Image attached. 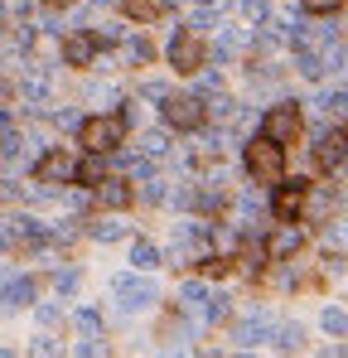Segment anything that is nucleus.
I'll return each instance as SVG.
<instances>
[{
  "mask_svg": "<svg viewBox=\"0 0 348 358\" xmlns=\"http://www.w3.org/2000/svg\"><path fill=\"white\" fill-rule=\"evenodd\" d=\"M126 131H131V112L87 117L82 126H78V145H82V150H97V155H112V150H121Z\"/></svg>",
  "mask_w": 348,
  "mask_h": 358,
  "instance_id": "obj_1",
  "label": "nucleus"
},
{
  "mask_svg": "<svg viewBox=\"0 0 348 358\" xmlns=\"http://www.w3.org/2000/svg\"><path fill=\"white\" fill-rule=\"evenodd\" d=\"M242 160H247V170L261 179V184H276V179L286 175V145H281V141H271V136H256V141H247Z\"/></svg>",
  "mask_w": 348,
  "mask_h": 358,
  "instance_id": "obj_2",
  "label": "nucleus"
},
{
  "mask_svg": "<svg viewBox=\"0 0 348 358\" xmlns=\"http://www.w3.org/2000/svg\"><path fill=\"white\" fill-rule=\"evenodd\" d=\"M261 136H271V141H281V145H295L300 136H305V117L295 112V102H281V107H271L266 117H261Z\"/></svg>",
  "mask_w": 348,
  "mask_h": 358,
  "instance_id": "obj_3",
  "label": "nucleus"
},
{
  "mask_svg": "<svg viewBox=\"0 0 348 358\" xmlns=\"http://www.w3.org/2000/svg\"><path fill=\"white\" fill-rule=\"evenodd\" d=\"M82 179V165L68 155V150H49L39 165H34V184H44V189H54V184H78Z\"/></svg>",
  "mask_w": 348,
  "mask_h": 358,
  "instance_id": "obj_4",
  "label": "nucleus"
},
{
  "mask_svg": "<svg viewBox=\"0 0 348 358\" xmlns=\"http://www.w3.org/2000/svg\"><path fill=\"white\" fill-rule=\"evenodd\" d=\"M170 63L179 73H198L203 63H208V44H203V34L198 29H179L170 44Z\"/></svg>",
  "mask_w": 348,
  "mask_h": 358,
  "instance_id": "obj_5",
  "label": "nucleus"
},
{
  "mask_svg": "<svg viewBox=\"0 0 348 358\" xmlns=\"http://www.w3.org/2000/svg\"><path fill=\"white\" fill-rule=\"evenodd\" d=\"M165 121H170L174 131H198L203 121H208V107H203V97H174V92H165Z\"/></svg>",
  "mask_w": 348,
  "mask_h": 358,
  "instance_id": "obj_6",
  "label": "nucleus"
},
{
  "mask_svg": "<svg viewBox=\"0 0 348 358\" xmlns=\"http://www.w3.org/2000/svg\"><path fill=\"white\" fill-rule=\"evenodd\" d=\"M305 194H310L305 179H295V184H281V189H276V199H271L276 223H300V218H305Z\"/></svg>",
  "mask_w": 348,
  "mask_h": 358,
  "instance_id": "obj_7",
  "label": "nucleus"
},
{
  "mask_svg": "<svg viewBox=\"0 0 348 358\" xmlns=\"http://www.w3.org/2000/svg\"><path fill=\"white\" fill-rule=\"evenodd\" d=\"M97 54H102V44H97L92 29H73V34L63 39V63H68V68H92Z\"/></svg>",
  "mask_w": 348,
  "mask_h": 358,
  "instance_id": "obj_8",
  "label": "nucleus"
},
{
  "mask_svg": "<svg viewBox=\"0 0 348 358\" xmlns=\"http://www.w3.org/2000/svg\"><path fill=\"white\" fill-rule=\"evenodd\" d=\"M314 160H319V170H339L348 160V131H324L314 145Z\"/></svg>",
  "mask_w": 348,
  "mask_h": 358,
  "instance_id": "obj_9",
  "label": "nucleus"
},
{
  "mask_svg": "<svg viewBox=\"0 0 348 358\" xmlns=\"http://www.w3.org/2000/svg\"><path fill=\"white\" fill-rule=\"evenodd\" d=\"M97 203H102V208H112V213L131 208V203H136L131 179H102V184H97Z\"/></svg>",
  "mask_w": 348,
  "mask_h": 358,
  "instance_id": "obj_10",
  "label": "nucleus"
},
{
  "mask_svg": "<svg viewBox=\"0 0 348 358\" xmlns=\"http://www.w3.org/2000/svg\"><path fill=\"white\" fill-rule=\"evenodd\" d=\"M300 247H305V233H300L295 223H286V228H281L276 238L266 242V257H271V262H286V257H295Z\"/></svg>",
  "mask_w": 348,
  "mask_h": 358,
  "instance_id": "obj_11",
  "label": "nucleus"
},
{
  "mask_svg": "<svg viewBox=\"0 0 348 358\" xmlns=\"http://www.w3.org/2000/svg\"><path fill=\"white\" fill-rule=\"evenodd\" d=\"M116 291H121V305H126V310H136V305H150V300H155V286H150V281H126V276H121V281H116Z\"/></svg>",
  "mask_w": 348,
  "mask_h": 358,
  "instance_id": "obj_12",
  "label": "nucleus"
},
{
  "mask_svg": "<svg viewBox=\"0 0 348 358\" xmlns=\"http://www.w3.org/2000/svg\"><path fill=\"white\" fill-rule=\"evenodd\" d=\"M329 213H334V194H329V189H310V194H305V218H310V223H324Z\"/></svg>",
  "mask_w": 348,
  "mask_h": 358,
  "instance_id": "obj_13",
  "label": "nucleus"
},
{
  "mask_svg": "<svg viewBox=\"0 0 348 358\" xmlns=\"http://www.w3.org/2000/svg\"><path fill=\"white\" fill-rule=\"evenodd\" d=\"M29 300H34V281H29V276H24V281H10V286L0 291V305H5V310H15V305H29Z\"/></svg>",
  "mask_w": 348,
  "mask_h": 358,
  "instance_id": "obj_14",
  "label": "nucleus"
},
{
  "mask_svg": "<svg viewBox=\"0 0 348 358\" xmlns=\"http://www.w3.org/2000/svg\"><path fill=\"white\" fill-rule=\"evenodd\" d=\"M165 10H170L165 0H126V15H131V20H140V24H150V20H160Z\"/></svg>",
  "mask_w": 348,
  "mask_h": 358,
  "instance_id": "obj_15",
  "label": "nucleus"
},
{
  "mask_svg": "<svg viewBox=\"0 0 348 358\" xmlns=\"http://www.w3.org/2000/svg\"><path fill=\"white\" fill-rule=\"evenodd\" d=\"M266 334H271V324H266V320H247V324H237V344H247V349H252V344H261Z\"/></svg>",
  "mask_w": 348,
  "mask_h": 358,
  "instance_id": "obj_16",
  "label": "nucleus"
},
{
  "mask_svg": "<svg viewBox=\"0 0 348 358\" xmlns=\"http://www.w3.org/2000/svg\"><path fill=\"white\" fill-rule=\"evenodd\" d=\"M150 59H155L150 39H131V44H126V63H131V68H145Z\"/></svg>",
  "mask_w": 348,
  "mask_h": 358,
  "instance_id": "obj_17",
  "label": "nucleus"
},
{
  "mask_svg": "<svg viewBox=\"0 0 348 358\" xmlns=\"http://www.w3.org/2000/svg\"><path fill=\"white\" fill-rule=\"evenodd\" d=\"M102 155H97V150H87V160H82V179H78V184H92V189H97V184H102Z\"/></svg>",
  "mask_w": 348,
  "mask_h": 358,
  "instance_id": "obj_18",
  "label": "nucleus"
},
{
  "mask_svg": "<svg viewBox=\"0 0 348 358\" xmlns=\"http://www.w3.org/2000/svg\"><path fill=\"white\" fill-rule=\"evenodd\" d=\"M223 203H228V194H223V189H213V184H208V189H198V208H203V213H223Z\"/></svg>",
  "mask_w": 348,
  "mask_h": 358,
  "instance_id": "obj_19",
  "label": "nucleus"
},
{
  "mask_svg": "<svg viewBox=\"0 0 348 358\" xmlns=\"http://www.w3.org/2000/svg\"><path fill=\"white\" fill-rule=\"evenodd\" d=\"M131 262H136V271H150V266H160V252H155L150 242H136V252H131Z\"/></svg>",
  "mask_w": 348,
  "mask_h": 358,
  "instance_id": "obj_20",
  "label": "nucleus"
},
{
  "mask_svg": "<svg viewBox=\"0 0 348 358\" xmlns=\"http://www.w3.org/2000/svg\"><path fill=\"white\" fill-rule=\"evenodd\" d=\"M319 107H324L329 117H348V92H324Z\"/></svg>",
  "mask_w": 348,
  "mask_h": 358,
  "instance_id": "obj_21",
  "label": "nucleus"
},
{
  "mask_svg": "<svg viewBox=\"0 0 348 358\" xmlns=\"http://www.w3.org/2000/svg\"><path fill=\"white\" fill-rule=\"evenodd\" d=\"M300 324H286V329H276V349H300Z\"/></svg>",
  "mask_w": 348,
  "mask_h": 358,
  "instance_id": "obj_22",
  "label": "nucleus"
},
{
  "mask_svg": "<svg viewBox=\"0 0 348 358\" xmlns=\"http://www.w3.org/2000/svg\"><path fill=\"white\" fill-rule=\"evenodd\" d=\"M305 5V15H334V10H344V0H300Z\"/></svg>",
  "mask_w": 348,
  "mask_h": 358,
  "instance_id": "obj_23",
  "label": "nucleus"
},
{
  "mask_svg": "<svg viewBox=\"0 0 348 358\" xmlns=\"http://www.w3.org/2000/svg\"><path fill=\"white\" fill-rule=\"evenodd\" d=\"M324 329L329 334H348V315L344 310H324Z\"/></svg>",
  "mask_w": 348,
  "mask_h": 358,
  "instance_id": "obj_24",
  "label": "nucleus"
},
{
  "mask_svg": "<svg viewBox=\"0 0 348 358\" xmlns=\"http://www.w3.org/2000/svg\"><path fill=\"white\" fill-rule=\"evenodd\" d=\"M140 145H145V155H165V150H170V141H165L160 131H150V136H140Z\"/></svg>",
  "mask_w": 348,
  "mask_h": 358,
  "instance_id": "obj_25",
  "label": "nucleus"
},
{
  "mask_svg": "<svg viewBox=\"0 0 348 358\" xmlns=\"http://www.w3.org/2000/svg\"><path fill=\"white\" fill-rule=\"evenodd\" d=\"M78 329H82V334H97V329H102V315H97V310H78Z\"/></svg>",
  "mask_w": 348,
  "mask_h": 358,
  "instance_id": "obj_26",
  "label": "nucleus"
},
{
  "mask_svg": "<svg viewBox=\"0 0 348 358\" xmlns=\"http://www.w3.org/2000/svg\"><path fill=\"white\" fill-rule=\"evenodd\" d=\"M92 34H97V44H102V49H116V44H121V34H116L112 24H97Z\"/></svg>",
  "mask_w": 348,
  "mask_h": 358,
  "instance_id": "obj_27",
  "label": "nucleus"
},
{
  "mask_svg": "<svg viewBox=\"0 0 348 358\" xmlns=\"http://www.w3.org/2000/svg\"><path fill=\"white\" fill-rule=\"evenodd\" d=\"M92 238H102V242H116V238H121V223H92Z\"/></svg>",
  "mask_w": 348,
  "mask_h": 358,
  "instance_id": "obj_28",
  "label": "nucleus"
},
{
  "mask_svg": "<svg viewBox=\"0 0 348 358\" xmlns=\"http://www.w3.org/2000/svg\"><path fill=\"white\" fill-rule=\"evenodd\" d=\"M228 315H232V305H228L223 296H218V300H208V320H213V324H218V320H228Z\"/></svg>",
  "mask_w": 348,
  "mask_h": 358,
  "instance_id": "obj_29",
  "label": "nucleus"
},
{
  "mask_svg": "<svg viewBox=\"0 0 348 358\" xmlns=\"http://www.w3.org/2000/svg\"><path fill=\"white\" fill-rule=\"evenodd\" d=\"M198 300H203V286H198V281H189V286H184V305H198Z\"/></svg>",
  "mask_w": 348,
  "mask_h": 358,
  "instance_id": "obj_30",
  "label": "nucleus"
},
{
  "mask_svg": "<svg viewBox=\"0 0 348 358\" xmlns=\"http://www.w3.org/2000/svg\"><path fill=\"white\" fill-rule=\"evenodd\" d=\"M140 199H145V203H160V199H165V189H160V184H145V189H140Z\"/></svg>",
  "mask_w": 348,
  "mask_h": 358,
  "instance_id": "obj_31",
  "label": "nucleus"
},
{
  "mask_svg": "<svg viewBox=\"0 0 348 358\" xmlns=\"http://www.w3.org/2000/svg\"><path fill=\"white\" fill-rule=\"evenodd\" d=\"M58 291H78V271H58Z\"/></svg>",
  "mask_w": 348,
  "mask_h": 358,
  "instance_id": "obj_32",
  "label": "nucleus"
},
{
  "mask_svg": "<svg viewBox=\"0 0 348 358\" xmlns=\"http://www.w3.org/2000/svg\"><path fill=\"white\" fill-rule=\"evenodd\" d=\"M324 266H329V271H348V257H339V252H329V257H324Z\"/></svg>",
  "mask_w": 348,
  "mask_h": 358,
  "instance_id": "obj_33",
  "label": "nucleus"
},
{
  "mask_svg": "<svg viewBox=\"0 0 348 358\" xmlns=\"http://www.w3.org/2000/svg\"><path fill=\"white\" fill-rule=\"evenodd\" d=\"M131 179H150V160H131Z\"/></svg>",
  "mask_w": 348,
  "mask_h": 358,
  "instance_id": "obj_34",
  "label": "nucleus"
},
{
  "mask_svg": "<svg viewBox=\"0 0 348 358\" xmlns=\"http://www.w3.org/2000/svg\"><path fill=\"white\" fill-rule=\"evenodd\" d=\"M247 15L252 20H266V0H247Z\"/></svg>",
  "mask_w": 348,
  "mask_h": 358,
  "instance_id": "obj_35",
  "label": "nucleus"
},
{
  "mask_svg": "<svg viewBox=\"0 0 348 358\" xmlns=\"http://www.w3.org/2000/svg\"><path fill=\"white\" fill-rule=\"evenodd\" d=\"M39 320L44 324H58V305H39Z\"/></svg>",
  "mask_w": 348,
  "mask_h": 358,
  "instance_id": "obj_36",
  "label": "nucleus"
},
{
  "mask_svg": "<svg viewBox=\"0 0 348 358\" xmlns=\"http://www.w3.org/2000/svg\"><path fill=\"white\" fill-rule=\"evenodd\" d=\"M10 97H15V87H10V83H0V107H5Z\"/></svg>",
  "mask_w": 348,
  "mask_h": 358,
  "instance_id": "obj_37",
  "label": "nucleus"
},
{
  "mask_svg": "<svg viewBox=\"0 0 348 358\" xmlns=\"http://www.w3.org/2000/svg\"><path fill=\"white\" fill-rule=\"evenodd\" d=\"M334 238H339V242L348 247V223H339V228H334Z\"/></svg>",
  "mask_w": 348,
  "mask_h": 358,
  "instance_id": "obj_38",
  "label": "nucleus"
},
{
  "mask_svg": "<svg viewBox=\"0 0 348 358\" xmlns=\"http://www.w3.org/2000/svg\"><path fill=\"white\" fill-rule=\"evenodd\" d=\"M44 5H68V0H44Z\"/></svg>",
  "mask_w": 348,
  "mask_h": 358,
  "instance_id": "obj_39",
  "label": "nucleus"
}]
</instances>
